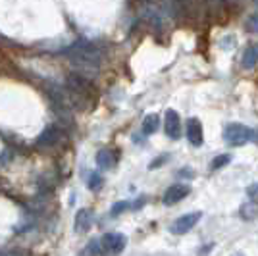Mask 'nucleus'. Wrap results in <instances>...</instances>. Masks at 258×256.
I'll use <instances>...</instances> for the list:
<instances>
[{"instance_id": "obj_14", "label": "nucleus", "mask_w": 258, "mask_h": 256, "mask_svg": "<svg viewBox=\"0 0 258 256\" xmlns=\"http://www.w3.org/2000/svg\"><path fill=\"white\" fill-rule=\"evenodd\" d=\"M158 127H160V117L156 116V114H149L143 119L141 131H143V135H152V133L158 131Z\"/></svg>"}, {"instance_id": "obj_11", "label": "nucleus", "mask_w": 258, "mask_h": 256, "mask_svg": "<svg viewBox=\"0 0 258 256\" xmlns=\"http://www.w3.org/2000/svg\"><path fill=\"white\" fill-rule=\"evenodd\" d=\"M97 164L100 170H112L114 164H116V154L112 150L102 149L97 152Z\"/></svg>"}, {"instance_id": "obj_10", "label": "nucleus", "mask_w": 258, "mask_h": 256, "mask_svg": "<svg viewBox=\"0 0 258 256\" xmlns=\"http://www.w3.org/2000/svg\"><path fill=\"white\" fill-rule=\"evenodd\" d=\"M58 139H60V129L56 125H50V127H46L41 133V137L37 139V145L39 147H52V145L58 143Z\"/></svg>"}, {"instance_id": "obj_22", "label": "nucleus", "mask_w": 258, "mask_h": 256, "mask_svg": "<svg viewBox=\"0 0 258 256\" xmlns=\"http://www.w3.org/2000/svg\"><path fill=\"white\" fill-rule=\"evenodd\" d=\"M145 2H152V0H145Z\"/></svg>"}, {"instance_id": "obj_13", "label": "nucleus", "mask_w": 258, "mask_h": 256, "mask_svg": "<svg viewBox=\"0 0 258 256\" xmlns=\"http://www.w3.org/2000/svg\"><path fill=\"white\" fill-rule=\"evenodd\" d=\"M77 256H108L104 252V248L100 245V239H91Z\"/></svg>"}, {"instance_id": "obj_23", "label": "nucleus", "mask_w": 258, "mask_h": 256, "mask_svg": "<svg viewBox=\"0 0 258 256\" xmlns=\"http://www.w3.org/2000/svg\"><path fill=\"white\" fill-rule=\"evenodd\" d=\"M256 2H258V0H256Z\"/></svg>"}, {"instance_id": "obj_6", "label": "nucleus", "mask_w": 258, "mask_h": 256, "mask_svg": "<svg viewBox=\"0 0 258 256\" xmlns=\"http://www.w3.org/2000/svg\"><path fill=\"white\" fill-rule=\"evenodd\" d=\"M189 193H191V187H189V185H185V183H175V185L166 189L164 197H162V203L166 204V206H173V204L181 203Z\"/></svg>"}, {"instance_id": "obj_1", "label": "nucleus", "mask_w": 258, "mask_h": 256, "mask_svg": "<svg viewBox=\"0 0 258 256\" xmlns=\"http://www.w3.org/2000/svg\"><path fill=\"white\" fill-rule=\"evenodd\" d=\"M62 54L68 56V60H70V64L74 66L76 74L83 75L87 79L97 77L98 72H100L102 56H100V52H98V48L95 44L81 41V43H76L74 46L66 48Z\"/></svg>"}, {"instance_id": "obj_18", "label": "nucleus", "mask_w": 258, "mask_h": 256, "mask_svg": "<svg viewBox=\"0 0 258 256\" xmlns=\"http://www.w3.org/2000/svg\"><path fill=\"white\" fill-rule=\"evenodd\" d=\"M127 208H131V203H127V201H119V203H116L114 206H112V210H110V216H119V214L123 212V210H127Z\"/></svg>"}, {"instance_id": "obj_21", "label": "nucleus", "mask_w": 258, "mask_h": 256, "mask_svg": "<svg viewBox=\"0 0 258 256\" xmlns=\"http://www.w3.org/2000/svg\"><path fill=\"white\" fill-rule=\"evenodd\" d=\"M166 160V156H162V158H158V160L156 162H152L151 166H149V168H151V170H154V168H158V166H162V162Z\"/></svg>"}, {"instance_id": "obj_20", "label": "nucleus", "mask_w": 258, "mask_h": 256, "mask_svg": "<svg viewBox=\"0 0 258 256\" xmlns=\"http://www.w3.org/2000/svg\"><path fill=\"white\" fill-rule=\"evenodd\" d=\"M247 195H248V201H256L258 203V183H252V185L248 187Z\"/></svg>"}, {"instance_id": "obj_17", "label": "nucleus", "mask_w": 258, "mask_h": 256, "mask_svg": "<svg viewBox=\"0 0 258 256\" xmlns=\"http://www.w3.org/2000/svg\"><path fill=\"white\" fill-rule=\"evenodd\" d=\"M231 162V156L229 154H220V156H216L212 164H210V170H220V168H224Z\"/></svg>"}, {"instance_id": "obj_9", "label": "nucleus", "mask_w": 258, "mask_h": 256, "mask_svg": "<svg viewBox=\"0 0 258 256\" xmlns=\"http://www.w3.org/2000/svg\"><path fill=\"white\" fill-rule=\"evenodd\" d=\"M74 229H76V233H87L89 229H91V225H93V212L89 210V208H81V210H77L76 214V222H74Z\"/></svg>"}, {"instance_id": "obj_2", "label": "nucleus", "mask_w": 258, "mask_h": 256, "mask_svg": "<svg viewBox=\"0 0 258 256\" xmlns=\"http://www.w3.org/2000/svg\"><path fill=\"white\" fill-rule=\"evenodd\" d=\"M66 93H68V100L74 102L76 106L83 108L85 102L91 96V85L87 81V77L79 74L68 75V83H66Z\"/></svg>"}, {"instance_id": "obj_3", "label": "nucleus", "mask_w": 258, "mask_h": 256, "mask_svg": "<svg viewBox=\"0 0 258 256\" xmlns=\"http://www.w3.org/2000/svg\"><path fill=\"white\" fill-rule=\"evenodd\" d=\"M256 139V133L243 123H227L224 129V141L229 147H243L248 141Z\"/></svg>"}, {"instance_id": "obj_19", "label": "nucleus", "mask_w": 258, "mask_h": 256, "mask_svg": "<svg viewBox=\"0 0 258 256\" xmlns=\"http://www.w3.org/2000/svg\"><path fill=\"white\" fill-rule=\"evenodd\" d=\"M245 29H247L248 33H256L258 35V14L248 18L247 23H245Z\"/></svg>"}, {"instance_id": "obj_8", "label": "nucleus", "mask_w": 258, "mask_h": 256, "mask_svg": "<svg viewBox=\"0 0 258 256\" xmlns=\"http://www.w3.org/2000/svg\"><path fill=\"white\" fill-rule=\"evenodd\" d=\"M166 135L173 141L181 137V119L175 110H166Z\"/></svg>"}, {"instance_id": "obj_15", "label": "nucleus", "mask_w": 258, "mask_h": 256, "mask_svg": "<svg viewBox=\"0 0 258 256\" xmlns=\"http://www.w3.org/2000/svg\"><path fill=\"white\" fill-rule=\"evenodd\" d=\"M239 216L243 218V220H254L258 216V203L256 201H248L241 206V210H239Z\"/></svg>"}, {"instance_id": "obj_5", "label": "nucleus", "mask_w": 258, "mask_h": 256, "mask_svg": "<svg viewBox=\"0 0 258 256\" xmlns=\"http://www.w3.org/2000/svg\"><path fill=\"white\" fill-rule=\"evenodd\" d=\"M203 218V212H189L183 214L181 218H177L172 225H170V233L172 235H185L199 224V220Z\"/></svg>"}, {"instance_id": "obj_4", "label": "nucleus", "mask_w": 258, "mask_h": 256, "mask_svg": "<svg viewBox=\"0 0 258 256\" xmlns=\"http://www.w3.org/2000/svg\"><path fill=\"white\" fill-rule=\"evenodd\" d=\"M100 245L108 256H118L127 246V237L121 233H106L100 239Z\"/></svg>"}, {"instance_id": "obj_7", "label": "nucleus", "mask_w": 258, "mask_h": 256, "mask_svg": "<svg viewBox=\"0 0 258 256\" xmlns=\"http://www.w3.org/2000/svg\"><path fill=\"white\" fill-rule=\"evenodd\" d=\"M185 137L187 141L193 145V147H201L203 145V123L197 119V117H189L187 123H185Z\"/></svg>"}, {"instance_id": "obj_12", "label": "nucleus", "mask_w": 258, "mask_h": 256, "mask_svg": "<svg viewBox=\"0 0 258 256\" xmlns=\"http://www.w3.org/2000/svg\"><path fill=\"white\" fill-rule=\"evenodd\" d=\"M241 64H243V68H245V70H252V68L258 64V43L250 44L247 50L243 52Z\"/></svg>"}, {"instance_id": "obj_16", "label": "nucleus", "mask_w": 258, "mask_h": 256, "mask_svg": "<svg viewBox=\"0 0 258 256\" xmlns=\"http://www.w3.org/2000/svg\"><path fill=\"white\" fill-rule=\"evenodd\" d=\"M87 185H89V189H91V191H100V189H102V185H104V179H102V175H100V173H91Z\"/></svg>"}]
</instances>
